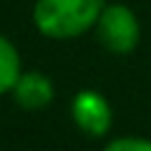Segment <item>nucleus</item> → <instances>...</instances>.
<instances>
[{"label": "nucleus", "mask_w": 151, "mask_h": 151, "mask_svg": "<svg viewBox=\"0 0 151 151\" xmlns=\"http://www.w3.org/2000/svg\"><path fill=\"white\" fill-rule=\"evenodd\" d=\"M103 5V0H35L33 23L45 38L65 40L91 30Z\"/></svg>", "instance_id": "1"}, {"label": "nucleus", "mask_w": 151, "mask_h": 151, "mask_svg": "<svg viewBox=\"0 0 151 151\" xmlns=\"http://www.w3.org/2000/svg\"><path fill=\"white\" fill-rule=\"evenodd\" d=\"M96 33L103 48L119 55L131 53L141 40V25L136 13L126 5H119V3L103 5L101 18L96 23Z\"/></svg>", "instance_id": "2"}, {"label": "nucleus", "mask_w": 151, "mask_h": 151, "mask_svg": "<svg viewBox=\"0 0 151 151\" xmlns=\"http://www.w3.org/2000/svg\"><path fill=\"white\" fill-rule=\"evenodd\" d=\"M70 119L86 136L101 139L111 129L113 111L103 93L86 88V91H78L73 96V101H70Z\"/></svg>", "instance_id": "3"}, {"label": "nucleus", "mask_w": 151, "mask_h": 151, "mask_svg": "<svg viewBox=\"0 0 151 151\" xmlns=\"http://www.w3.org/2000/svg\"><path fill=\"white\" fill-rule=\"evenodd\" d=\"M55 96V88H53V81H50L45 73L40 70H25L20 73L15 88H13V98L20 108L25 111H40L45 108Z\"/></svg>", "instance_id": "4"}, {"label": "nucleus", "mask_w": 151, "mask_h": 151, "mask_svg": "<svg viewBox=\"0 0 151 151\" xmlns=\"http://www.w3.org/2000/svg\"><path fill=\"white\" fill-rule=\"evenodd\" d=\"M20 73L23 70H20V53H18V48L5 35H0V96L10 93L15 88Z\"/></svg>", "instance_id": "5"}, {"label": "nucleus", "mask_w": 151, "mask_h": 151, "mask_svg": "<svg viewBox=\"0 0 151 151\" xmlns=\"http://www.w3.org/2000/svg\"><path fill=\"white\" fill-rule=\"evenodd\" d=\"M101 151H151V139H141V136H121L106 144Z\"/></svg>", "instance_id": "6"}]
</instances>
